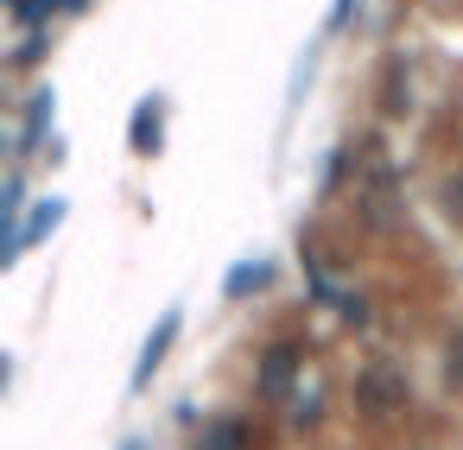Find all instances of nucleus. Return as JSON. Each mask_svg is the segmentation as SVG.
I'll return each mask as SVG.
<instances>
[{
    "label": "nucleus",
    "mask_w": 463,
    "mask_h": 450,
    "mask_svg": "<svg viewBox=\"0 0 463 450\" xmlns=\"http://www.w3.org/2000/svg\"><path fill=\"white\" fill-rule=\"evenodd\" d=\"M159 115H165L159 96H146V102L134 108V121H128V146H134V153H159Z\"/></svg>",
    "instance_id": "1a4fd4ad"
},
{
    "label": "nucleus",
    "mask_w": 463,
    "mask_h": 450,
    "mask_svg": "<svg viewBox=\"0 0 463 450\" xmlns=\"http://www.w3.org/2000/svg\"><path fill=\"white\" fill-rule=\"evenodd\" d=\"M178 330H184V305H165V311H159V323H153V330H146V342H140L134 374H128V387H134V393H146V387H153V374H159V361L172 355Z\"/></svg>",
    "instance_id": "f03ea898"
},
{
    "label": "nucleus",
    "mask_w": 463,
    "mask_h": 450,
    "mask_svg": "<svg viewBox=\"0 0 463 450\" xmlns=\"http://www.w3.org/2000/svg\"><path fill=\"white\" fill-rule=\"evenodd\" d=\"M317 418H324V393H317V387H298V393H292V425L311 431Z\"/></svg>",
    "instance_id": "9b49d317"
},
{
    "label": "nucleus",
    "mask_w": 463,
    "mask_h": 450,
    "mask_svg": "<svg viewBox=\"0 0 463 450\" xmlns=\"http://www.w3.org/2000/svg\"><path fill=\"white\" fill-rule=\"evenodd\" d=\"M355 399L368 406V418H393L400 399H406V374H400L393 361H368L362 380H355Z\"/></svg>",
    "instance_id": "20e7f679"
},
{
    "label": "nucleus",
    "mask_w": 463,
    "mask_h": 450,
    "mask_svg": "<svg viewBox=\"0 0 463 450\" xmlns=\"http://www.w3.org/2000/svg\"><path fill=\"white\" fill-rule=\"evenodd\" d=\"M7 14H14L20 33H45L52 14H64V7H58V0H7Z\"/></svg>",
    "instance_id": "9d476101"
},
{
    "label": "nucleus",
    "mask_w": 463,
    "mask_h": 450,
    "mask_svg": "<svg viewBox=\"0 0 463 450\" xmlns=\"http://www.w3.org/2000/svg\"><path fill=\"white\" fill-rule=\"evenodd\" d=\"M26 216H33V197H26V172L14 165L7 178H0V241H14Z\"/></svg>",
    "instance_id": "423d86ee"
},
{
    "label": "nucleus",
    "mask_w": 463,
    "mask_h": 450,
    "mask_svg": "<svg viewBox=\"0 0 463 450\" xmlns=\"http://www.w3.org/2000/svg\"><path fill=\"white\" fill-rule=\"evenodd\" d=\"M298 368H305V342H273L260 355V374H254L260 399H292L298 393Z\"/></svg>",
    "instance_id": "7ed1b4c3"
},
{
    "label": "nucleus",
    "mask_w": 463,
    "mask_h": 450,
    "mask_svg": "<svg viewBox=\"0 0 463 450\" xmlns=\"http://www.w3.org/2000/svg\"><path fill=\"white\" fill-rule=\"evenodd\" d=\"M444 387H450V393H463V330L444 342Z\"/></svg>",
    "instance_id": "f8f14e48"
},
{
    "label": "nucleus",
    "mask_w": 463,
    "mask_h": 450,
    "mask_svg": "<svg viewBox=\"0 0 463 450\" xmlns=\"http://www.w3.org/2000/svg\"><path fill=\"white\" fill-rule=\"evenodd\" d=\"M273 286V260H235L229 273H222V298H254V292H267Z\"/></svg>",
    "instance_id": "0eeeda50"
},
{
    "label": "nucleus",
    "mask_w": 463,
    "mask_h": 450,
    "mask_svg": "<svg viewBox=\"0 0 463 450\" xmlns=\"http://www.w3.org/2000/svg\"><path fill=\"white\" fill-rule=\"evenodd\" d=\"M45 45H52L45 33H26V45L14 52V64H20V70H26V64H39V58H45Z\"/></svg>",
    "instance_id": "ddd939ff"
},
{
    "label": "nucleus",
    "mask_w": 463,
    "mask_h": 450,
    "mask_svg": "<svg viewBox=\"0 0 463 450\" xmlns=\"http://www.w3.org/2000/svg\"><path fill=\"white\" fill-rule=\"evenodd\" d=\"M58 7H64V14H90V0H58Z\"/></svg>",
    "instance_id": "dca6fc26"
},
{
    "label": "nucleus",
    "mask_w": 463,
    "mask_h": 450,
    "mask_svg": "<svg viewBox=\"0 0 463 450\" xmlns=\"http://www.w3.org/2000/svg\"><path fill=\"white\" fill-rule=\"evenodd\" d=\"M115 450H146V437H121V444H115Z\"/></svg>",
    "instance_id": "f3484780"
},
{
    "label": "nucleus",
    "mask_w": 463,
    "mask_h": 450,
    "mask_svg": "<svg viewBox=\"0 0 463 450\" xmlns=\"http://www.w3.org/2000/svg\"><path fill=\"white\" fill-rule=\"evenodd\" d=\"M197 450H254V431H248V418H210L203 425V437H197Z\"/></svg>",
    "instance_id": "6e6552de"
},
{
    "label": "nucleus",
    "mask_w": 463,
    "mask_h": 450,
    "mask_svg": "<svg viewBox=\"0 0 463 450\" xmlns=\"http://www.w3.org/2000/svg\"><path fill=\"white\" fill-rule=\"evenodd\" d=\"M52 127H58V89H33V102H26V115H20V140H14V153H20V159L52 153V146H45V140H58Z\"/></svg>",
    "instance_id": "39448f33"
},
{
    "label": "nucleus",
    "mask_w": 463,
    "mask_h": 450,
    "mask_svg": "<svg viewBox=\"0 0 463 450\" xmlns=\"http://www.w3.org/2000/svg\"><path fill=\"white\" fill-rule=\"evenodd\" d=\"M64 216H71V197H58V191H52V197H39V203H33V216L20 222V235H14V241H0V267H20L45 235H58V229H64Z\"/></svg>",
    "instance_id": "f257e3e1"
},
{
    "label": "nucleus",
    "mask_w": 463,
    "mask_h": 450,
    "mask_svg": "<svg viewBox=\"0 0 463 450\" xmlns=\"http://www.w3.org/2000/svg\"><path fill=\"white\" fill-rule=\"evenodd\" d=\"M336 311H343V323H368V305L355 292H336Z\"/></svg>",
    "instance_id": "4468645a"
},
{
    "label": "nucleus",
    "mask_w": 463,
    "mask_h": 450,
    "mask_svg": "<svg viewBox=\"0 0 463 450\" xmlns=\"http://www.w3.org/2000/svg\"><path fill=\"white\" fill-rule=\"evenodd\" d=\"M349 14H355V0H336L330 20H324V33H343V26H349Z\"/></svg>",
    "instance_id": "2eb2a0df"
}]
</instances>
